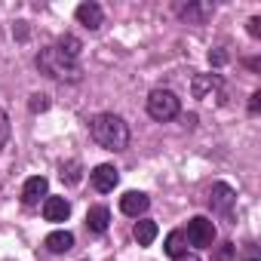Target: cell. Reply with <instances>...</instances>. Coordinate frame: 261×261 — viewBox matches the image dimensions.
I'll return each instance as SVG.
<instances>
[{"label":"cell","mask_w":261,"mask_h":261,"mask_svg":"<svg viewBox=\"0 0 261 261\" xmlns=\"http://www.w3.org/2000/svg\"><path fill=\"white\" fill-rule=\"evenodd\" d=\"M89 136L105 151H126V145H129V126H126V120L120 114L105 111V114H95L89 120Z\"/></svg>","instance_id":"cell-1"},{"label":"cell","mask_w":261,"mask_h":261,"mask_svg":"<svg viewBox=\"0 0 261 261\" xmlns=\"http://www.w3.org/2000/svg\"><path fill=\"white\" fill-rule=\"evenodd\" d=\"M37 68H40V74H46V77H53V80H59V83H77V80L83 77L80 62L62 56L56 46H46V49L37 53Z\"/></svg>","instance_id":"cell-2"},{"label":"cell","mask_w":261,"mask_h":261,"mask_svg":"<svg viewBox=\"0 0 261 261\" xmlns=\"http://www.w3.org/2000/svg\"><path fill=\"white\" fill-rule=\"evenodd\" d=\"M178 111H181V101H178V95H175L172 89H154V92L148 95V114H151L157 123L175 120Z\"/></svg>","instance_id":"cell-3"},{"label":"cell","mask_w":261,"mask_h":261,"mask_svg":"<svg viewBox=\"0 0 261 261\" xmlns=\"http://www.w3.org/2000/svg\"><path fill=\"white\" fill-rule=\"evenodd\" d=\"M185 240H188L191 246H197V249H209V246L215 243V224H212L209 218L197 215V218H191V221H188Z\"/></svg>","instance_id":"cell-4"},{"label":"cell","mask_w":261,"mask_h":261,"mask_svg":"<svg viewBox=\"0 0 261 261\" xmlns=\"http://www.w3.org/2000/svg\"><path fill=\"white\" fill-rule=\"evenodd\" d=\"M233 203H237V191L224 181H215L209 188V209L215 215H230L233 212Z\"/></svg>","instance_id":"cell-5"},{"label":"cell","mask_w":261,"mask_h":261,"mask_svg":"<svg viewBox=\"0 0 261 261\" xmlns=\"http://www.w3.org/2000/svg\"><path fill=\"white\" fill-rule=\"evenodd\" d=\"M221 89H224V80L218 74H194V80H191V95L200 98V101H209V98L221 95Z\"/></svg>","instance_id":"cell-6"},{"label":"cell","mask_w":261,"mask_h":261,"mask_svg":"<svg viewBox=\"0 0 261 261\" xmlns=\"http://www.w3.org/2000/svg\"><path fill=\"white\" fill-rule=\"evenodd\" d=\"M212 13H215V7L206 4V0H191V4H181L178 7V16L188 25H206L212 19Z\"/></svg>","instance_id":"cell-7"},{"label":"cell","mask_w":261,"mask_h":261,"mask_svg":"<svg viewBox=\"0 0 261 261\" xmlns=\"http://www.w3.org/2000/svg\"><path fill=\"white\" fill-rule=\"evenodd\" d=\"M89 181H92V188H95V191L108 194V191H114V188H117V181H120V172H117V166H111V163H101V166H95V169L89 172Z\"/></svg>","instance_id":"cell-8"},{"label":"cell","mask_w":261,"mask_h":261,"mask_svg":"<svg viewBox=\"0 0 261 261\" xmlns=\"http://www.w3.org/2000/svg\"><path fill=\"white\" fill-rule=\"evenodd\" d=\"M77 22L83 28H89V31H98L105 25V10L95 4V0H86V4L77 7Z\"/></svg>","instance_id":"cell-9"},{"label":"cell","mask_w":261,"mask_h":261,"mask_svg":"<svg viewBox=\"0 0 261 261\" xmlns=\"http://www.w3.org/2000/svg\"><path fill=\"white\" fill-rule=\"evenodd\" d=\"M148 206H151V200H148V194H142V191H126V194L120 197V212H123V215L139 218V215L148 212Z\"/></svg>","instance_id":"cell-10"},{"label":"cell","mask_w":261,"mask_h":261,"mask_svg":"<svg viewBox=\"0 0 261 261\" xmlns=\"http://www.w3.org/2000/svg\"><path fill=\"white\" fill-rule=\"evenodd\" d=\"M71 215V203L65 197H46L43 200V218L46 221H68Z\"/></svg>","instance_id":"cell-11"},{"label":"cell","mask_w":261,"mask_h":261,"mask_svg":"<svg viewBox=\"0 0 261 261\" xmlns=\"http://www.w3.org/2000/svg\"><path fill=\"white\" fill-rule=\"evenodd\" d=\"M46 191H49V181H46L43 175H34V178L25 181V188H22V200H25L28 206H34V203H40V197H46Z\"/></svg>","instance_id":"cell-12"},{"label":"cell","mask_w":261,"mask_h":261,"mask_svg":"<svg viewBox=\"0 0 261 261\" xmlns=\"http://www.w3.org/2000/svg\"><path fill=\"white\" fill-rule=\"evenodd\" d=\"M108 224H111L108 206H92V209L86 212V227H89V233H105Z\"/></svg>","instance_id":"cell-13"},{"label":"cell","mask_w":261,"mask_h":261,"mask_svg":"<svg viewBox=\"0 0 261 261\" xmlns=\"http://www.w3.org/2000/svg\"><path fill=\"white\" fill-rule=\"evenodd\" d=\"M46 249L56 252V255L71 252V249H74V233H71V230H53V233L46 237Z\"/></svg>","instance_id":"cell-14"},{"label":"cell","mask_w":261,"mask_h":261,"mask_svg":"<svg viewBox=\"0 0 261 261\" xmlns=\"http://www.w3.org/2000/svg\"><path fill=\"white\" fill-rule=\"evenodd\" d=\"M133 237H136V243H139V246H151V243L157 240V224H154L151 218H142V221H136Z\"/></svg>","instance_id":"cell-15"},{"label":"cell","mask_w":261,"mask_h":261,"mask_svg":"<svg viewBox=\"0 0 261 261\" xmlns=\"http://www.w3.org/2000/svg\"><path fill=\"white\" fill-rule=\"evenodd\" d=\"M59 178H62V185H68V188L80 185V178H83V166H80V160H68V163H62V166H59Z\"/></svg>","instance_id":"cell-16"},{"label":"cell","mask_w":261,"mask_h":261,"mask_svg":"<svg viewBox=\"0 0 261 261\" xmlns=\"http://www.w3.org/2000/svg\"><path fill=\"white\" fill-rule=\"evenodd\" d=\"M56 49H59L62 56H68V59H74V62H80V53H83V43H80L77 37H71V34H65V37H59V43H56Z\"/></svg>","instance_id":"cell-17"},{"label":"cell","mask_w":261,"mask_h":261,"mask_svg":"<svg viewBox=\"0 0 261 261\" xmlns=\"http://www.w3.org/2000/svg\"><path fill=\"white\" fill-rule=\"evenodd\" d=\"M166 255H172V258H181L185 252H188V240H185V230H172L169 237H166Z\"/></svg>","instance_id":"cell-18"},{"label":"cell","mask_w":261,"mask_h":261,"mask_svg":"<svg viewBox=\"0 0 261 261\" xmlns=\"http://www.w3.org/2000/svg\"><path fill=\"white\" fill-rule=\"evenodd\" d=\"M7 142H10V117L7 111H0V151H4Z\"/></svg>","instance_id":"cell-19"},{"label":"cell","mask_w":261,"mask_h":261,"mask_svg":"<svg viewBox=\"0 0 261 261\" xmlns=\"http://www.w3.org/2000/svg\"><path fill=\"white\" fill-rule=\"evenodd\" d=\"M28 108H31L34 114H40V111H46V108H49V95H31V101H28Z\"/></svg>","instance_id":"cell-20"},{"label":"cell","mask_w":261,"mask_h":261,"mask_svg":"<svg viewBox=\"0 0 261 261\" xmlns=\"http://www.w3.org/2000/svg\"><path fill=\"white\" fill-rule=\"evenodd\" d=\"M209 65H212V68L227 65V53H224V49H209Z\"/></svg>","instance_id":"cell-21"},{"label":"cell","mask_w":261,"mask_h":261,"mask_svg":"<svg viewBox=\"0 0 261 261\" xmlns=\"http://www.w3.org/2000/svg\"><path fill=\"white\" fill-rule=\"evenodd\" d=\"M233 255H237V246H233V243H224V249L218 252V261H230Z\"/></svg>","instance_id":"cell-22"},{"label":"cell","mask_w":261,"mask_h":261,"mask_svg":"<svg viewBox=\"0 0 261 261\" xmlns=\"http://www.w3.org/2000/svg\"><path fill=\"white\" fill-rule=\"evenodd\" d=\"M258 25H261V19L252 16V19H249V34H252V37H261V28H258Z\"/></svg>","instance_id":"cell-23"},{"label":"cell","mask_w":261,"mask_h":261,"mask_svg":"<svg viewBox=\"0 0 261 261\" xmlns=\"http://www.w3.org/2000/svg\"><path fill=\"white\" fill-rule=\"evenodd\" d=\"M258 108H261V92H252V98H249V111L255 114Z\"/></svg>","instance_id":"cell-24"},{"label":"cell","mask_w":261,"mask_h":261,"mask_svg":"<svg viewBox=\"0 0 261 261\" xmlns=\"http://www.w3.org/2000/svg\"><path fill=\"white\" fill-rule=\"evenodd\" d=\"M175 261H200V258H197V255H191V252H185V255H181V258H175Z\"/></svg>","instance_id":"cell-25"}]
</instances>
